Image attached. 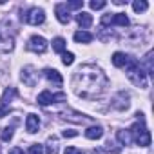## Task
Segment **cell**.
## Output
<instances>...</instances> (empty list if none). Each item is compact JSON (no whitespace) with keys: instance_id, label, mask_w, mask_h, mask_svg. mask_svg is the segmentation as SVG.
Returning <instances> with one entry per match:
<instances>
[{"instance_id":"6da1fadb","label":"cell","mask_w":154,"mask_h":154,"mask_svg":"<svg viewBox=\"0 0 154 154\" xmlns=\"http://www.w3.org/2000/svg\"><path fill=\"white\" fill-rule=\"evenodd\" d=\"M107 76L103 74V71L93 63H85V65H80L78 71L74 72V91L78 96L85 98V100H91V98H96L100 96L105 87H107Z\"/></svg>"},{"instance_id":"7a4b0ae2","label":"cell","mask_w":154,"mask_h":154,"mask_svg":"<svg viewBox=\"0 0 154 154\" xmlns=\"http://www.w3.org/2000/svg\"><path fill=\"white\" fill-rule=\"evenodd\" d=\"M125 72H127V78H129L136 87H140V89H147V85H149L147 72H145L143 65H141L136 58L129 56V60H127V63H125Z\"/></svg>"},{"instance_id":"3957f363","label":"cell","mask_w":154,"mask_h":154,"mask_svg":"<svg viewBox=\"0 0 154 154\" xmlns=\"http://www.w3.org/2000/svg\"><path fill=\"white\" fill-rule=\"evenodd\" d=\"M136 116H138L140 122H136V123L129 129V132H131V136H132V141H136L140 147H149V145H150V132H149L147 127H145L143 114L138 112Z\"/></svg>"},{"instance_id":"277c9868","label":"cell","mask_w":154,"mask_h":154,"mask_svg":"<svg viewBox=\"0 0 154 154\" xmlns=\"http://www.w3.org/2000/svg\"><path fill=\"white\" fill-rule=\"evenodd\" d=\"M22 20H26L31 26H40L45 20V13H44L42 8H31L26 15H22Z\"/></svg>"},{"instance_id":"5b68a950","label":"cell","mask_w":154,"mask_h":154,"mask_svg":"<svg viewBox=\"0 0 154 154\" xmlns=\"http://www.w3.org/2000/svg\"><path fill=\"white\" fill-rule=\"evenodd\" d=\"M67 100V94L65 93H58V94H53L51 91H42L38 94V103L40 105H49V103H58V102H63Z\"/></svg>"},{"instance_id":"8992f818","label":"cell","mask_w":154,"mask_h":154,"mask_svg":"<svg viewBox=\"0 0 154 154\" xmlns=\"http://www.w3.org/2000/svg\"><path fill=\"white\" fill-rule=\"evenodd\" d=\"M27 49L33 51V53H40V54H42V53L47 51V40H45L44 36L35 35V36L29 38V42H27Z\"/></svg>"},{"instance_id":"52a82bcc","label":"cell","mask_w":154,"mask_h":154,"mask_svg":"<svg viewBox=\"0 0 154 154\" xmlns=\"http://www.w3.org/2000/svg\"><path fill=\"white\" fill-rule=\"evenodd\" d=\"M112 107H116L118 111H125L129 107V94L125 91H120L116 94V98L112 100Z\"/></svg>"},{"instance_id":"ba28073f","label":"cell","mask_w":154,"mask_h":154,"mask_svg":"<svg viewBox=\"0 0 154 154\" xmlns=\"http://www.w3.org/2000/svg\"><path fill=\"white\" fill-rule=\"evenodd\" d=\"M54 13H56L58 22H62V24H69L71 15H69V9H67L65 4H56V6H54Z\"/></svg>"},{"instance_id":"9c48e42d","label":"cell","mask_w":154,"mask_h":154,"mask_svg":"<svg viewBox=\"0 0 154 154\" xmlns=\"http://www.w3.org/2000/svg\"><path fill=\"white\" fill-rule=\"evenodd\" d=\"M62 116H63L65 120H69V122H74V123H85V122H89L87 116H84V114H80V112H74V111H63Z\"/></svg>"},{"instance_id":"30bf717a","label":"cell","mask_w":154,"mask_h":154,"mask_svg":"<svg viewBox=\"0 0 154 154\" xmlns=\"http://www.w3.org/2000/svg\"><path fill=\"white\" fill-rule=\"evenodd\" d=\"M22 82L26 85H29V87H33L36 84V72L33 71V67H26L22 71Z\"/></svg>"},{"instance_id":"8fae6325","label":"cell","mask_w":154,"mask_h":154,"mask_svg":"<svg viewBox=\"0 0 154 154\" xmlns=\"http://www.w3.org/2000/svg\"><path fill=\"white\" fill-rule=\"evenodd\" d=\"M26 129H27V132H36L38 129H40V118L36 116V114H27V118H26Z\"/></svg>"},{"instance_id":"7c38bea8","label":"cell","mask_w":154,"mask_h":154,"mask_svg":"<svg viewBox=\"0 0 154 154\" xmlns=\"http://www.w3.org/2000/svg\"><path fill=\"white\" fill-rule=\"evenodd\" d=\"M44 74H45V78H47L51 84H54V85H62V84H63L62 74H60L56 69H45V71H44Z\"/></svg>"},{"instance_id":"4fadbf2b","label":"cell","mask_w":154,"mask_h":154,"mask_svg":"<svg viewBox=\"0 0 154 154\" xmlns=\"http://www.w3.org/2000/svg\"><path fill=\"white\" fill-rule=\"evenodd\" d=\"M76 22H78V26H80L82 29H87V27H91V24H93V17H91L89 13H85V11H80L78 15H76Z\"/></svg>"},{"instance_id":"5bb4252c","label":"cell","mask_w":154,"mask_h":154,"mask_svg":"<svg viewBox=\"0 0 154 154\" xmlns=\"http://www.w3.org/2000/svg\"><path fill=\"white\" fill-rule=\"evenodd\" d=\"M15 96H17V89H15V87H6V91H4V94H2V100H0L2 107H8V105L13 102Z\"/></svg>"},{"instance_id":"9a60e30c","label":"cell","mask_w":154,"mask_h":154,"mask_svg":"<svg viewBox=\"0 0 154 154\" xmlns=\"http://www.w3.org/2000/svg\"><path fill=\"white\" fill-rule=\"evenodd\" d=\"M103 136V129L100 125H94V127H89L85 131V138L87 140H100Z\"/></svg>"},{"instance_id":"2e32d148","label":"cell","mask_w":154,"mask_h":154,"mask_svg":"<svg viewBox=\"0 0 154 154\" xmlns=\"http://www.w3.org/2000/svg\"><path fill=\"white\" fill-rule=\"evenodd\" d=\"M13 47H15V38L13 36L0 38V51L2 53H9V51H13Z\"/></svg>"},{"instance_id":"e0dca14e","label":"cell","mask_w":154,"mask_h":154,"mask_svg":"<svg viewBox=\"0 0 154 154\" xmlns=\"http://www.w3.org/2000/svg\"><path fill=\"white\" fill-rule=\"evenodd\" d=\"M114 26H120V27H127L129 26V18L125 13H112V22Z\"/></svg>"},{"instance_id":"ac0fdd59","label":"cell","mask_w":154,"mask_h":154,"mask_svg":"<svg viewBox=\"0 0 154 154\" xmlns=\"http://www.w3.org/2000/svg\"><path fill=\"white\" fill-rule=\"evenodd\" d=\"M112 63H114V67H125V63H127V60H129V56L125 54V53H120V51H116L114 54H112Z\"/></svg>"},{"instance_id":"d6986e66","label":"cell","mask_w":154,"mask_h":154,"mask_svg":"<svg viewBox=\"0 0 154 154\" xmlns=\"http://www.w3.org/2000/svg\"><path fill=\"white\" fill-rule=\"evenodd\" d=\"M45 152L47 154H58V138L49 136L45 141Z\"/></svg>"},{"instance_id":"ffe728a7","label":"cell","mask_w":154,"mask_h":154,"mask_svg":"<svg viewBox=\"0 0 154 154\" xmlns=\"http://www.w3.org/2000/svg\"><path fill=\"white\" fill-rule=\"evenodd\" d=\"M74 40L78 42V44H89L93 40V35L87 33V31H76L74 33Z\"/></svg>"},{"instance_id":"44dd1931","label":"cell","mask_w":154,"mask_h":154,"mask_svg":"<svg viewBox=\"0 0 154 154\" xmlns=\"http://www.w3.org/2000/svg\"><path fill=\"white\" fill-rule=\"evenodd\" d=\"M65 40L62 38V36H58V38H54L53 40V51H56V53H65Z\"/></svg>"},{"instance_id":"7402d4cb","label":"cell","mask_w":154,"mask_h":154,"mask_svg":"<svg viewBox=\"0 0 154 154\" xmlns=\"http://www.w3.org/2000/svg\"><path fill=\"white\" fill-rule=\"evenodd\" d=\"M118 140L122 145H131L132 143V136L129 131H118Z\"/></svg>"},{"instance_id":"603a6c76","label":"cell","mask_w":154,"mask_h":154,"mask_svg":"<svg viewBox=\"0 0 154 154\" xmlns=\"http://www.w3.org/2000/svg\"><path fill=\"white\" fill-rule=\"evenodd\" d=\"M143 62H145V67H147V76L149 74H154V65H152V51H149L147 54H145V58H143Z\"/></svg>"},{"instance_id":"cb8c5ba5","label":"cell","mask_w":154,"mask_h":154,"mask_svg":"<svg viewBox=\"0 0 154 154\" xmlns=\"http://www.w3.org/2000/svg\"><path fill=\"white\" fill-rule=\"evenodd\" d=\"M132 9H134L136 13H143V11L149 9V4L145 2V0H136V2L132 4Z\"/></svg>"},{"instance_id":"d4e9b609","label":"cell","mask_w":154,"mask_h":154,"mask_svg":"<svg viewBox=\"0 0 154 154\" xmlns=\"http://www.w3.org/2000/svg\"><path fill=\"white\" fill-rule=\"evenodd\" d=\"M0 138H2V141H9L13 138V127H4L0 132Z\"/></svg>"},{"instance_id":"484cf974","label":"cell","mask_w":154,"mask_h":154,"mask_svg":"<svg viewBox=\"0 0 154 154\" xmlns=\"http://www.w3.org/2000/svg\"><path fill=\"white\" fill-rule=\"evenodd\" d=\"M74 62V54L72 53H62V63L63 65H72Z\"/></svg>"},{"instance_id":"4316f807","label":"cell","mask_w":154,"mask_h":154,"mask_svg":"<svg viewBox=\"0 0 154 154\" xmlns=\"http://www.w3.org/2000/svg\"><path fill=\"white\" fill-rule=\"evenodd\" d=\"M65 6H67V9H82L84 2H82V0H72V2H67Z\"/></svg>"},{"instance_id":"83f0119b","label":"cell","mask_w":154,"mask_h":154,"mask_svg":"<svg viewBox=\"0 0 154 154\" xmlns=\"http://www.w3.org/2000/svg\"><path fill=\"white\" fill-rule=\"evenodd\" d=\"M89 6H91V9H103L107 6V2H103V0H93Z\"/></svg>"},{"instance_id":"f1b7e54d","label":"cell","mask_w":154,"mask_h":154,"mask_svg":"<svg viewBox=\"0 0 154 154\" xmlns=\"http://www.w3.org/2000/svg\"><path fill=\"white\" fill-rule=\"evenodd\" d=\"M42 152H44V147H42V145H38V143L31 145V147H29V150H27V154H42Z\"/></svg>"},{"instance_id":"f546056e","label":"cell","mask_w":154,"mask_h":154,"mask_svg":"<svg viewBox=\"0 0 154 154\" xmlns=\"http://www.w3.org/2000/svg\"><path fill=\"white\" fill-rule=\"evenodd\" d=\"M111 22H112V13H107L102 17V26H109Z\"/></svg>"},{"instance_id":"4dcf8cb0","label":"cell","mask_w":154,"mask_h":154,"mask_svg":"<svg viewBox=\"0 0 154 154\" xmlns=\"http://www.w3.org/2000/svg\"><path fill=\"white\" fill-rule=\"evenodd\" d=\"M63 154H84V152H82L80 149H76V147H67Z\"/></svg>"},{"instance_id":"1f68e13d","label":"cell","mask_w":154,"mask_h":154,"mask_svg":"<svg viewBox=\"0 0 154 154\" xmlns=\"http://www.w3.org/2000/svg\"><path fill=\"white\" fill-rule=\"evenodd\" d=\"M62 134H63V138H74V136H78L76 131H63Z\"/></svg>"},{"instance_id":"d6a6232c","label":"cell","mask_w":154,"mask_h":154,"mask_svg":"<svg viewBox=\"0 0 154 154\" xmlns=\"http://www.w3.org/2000/svg\"><path fill=\"white\" fill-rule=\"evenodd\" d=\"M9 154H26V152H24L20 147H15V149H11V150H9Z\"/></svg>"},{"instance_id":"836d02e7","label":"cell","mask_w":154,"mask_h":154,"mask_svg":"<svg viewBox=\"0 0 154 154\" xmlns=\"http://www.w3.org/2000/svg\"><path fill=\"white\" fill-rule=\"evenodd\" d=\"M8 112H9V109H8V107H0V118H4Z\"/></svg>"},{"instance_id":"e575fe53","label":"cell","mask_w":154,"mask_h":154,"mask_svg":"<svg viewBox=\"0 0 154 154\" xmlns=\"http://www.w3.org/2000/svg\"><path fill=\"white\" fill-rule=\"evenodd\" d=\"M93 154H105V149H94Z\"/></svg>"}]
</instances>
